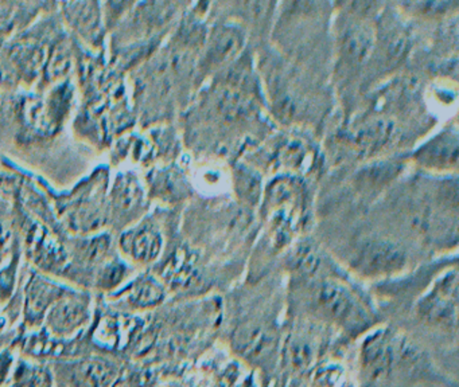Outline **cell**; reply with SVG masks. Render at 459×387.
Segmentation results:
<instances>
[{
  "label": "cell",
  "mask_w": 459,
  "mask_h": 387,
  "mask_svg": "<svg viewBox=\"0 0 459 387\" xmlns=\"http://www.w3.org/2000/svg\"><path fill=\"white\" fill-rule=\"evenodd\" d=\"M119 246L131 262L150 265L162 254L165 239L154 220L143 219L122 234Z\"/></svg>",
  "instance_id": "8992f818"
},
{
  "label": "cell",
  "mask_w": 459,
  "mask_h": 387,
  "mask_svg": "<svg viewBox=\"0 0 459 387\" xmlns=\"http://www.w3.org/2000/svg\"><path fill=\"white\" fill-rule=\"evenodd\" d=\"M111 255V236L106 234L80 239L74 246L76 265L82 269L90 268L92 274Z\"/></svg>",
  "instance_id": "5bb4252c"
},
{
  "label": "cell",
  "mask_w": 459,
  "mask_h": 387,
  "mask_svg": "<svg viewBox=\"0 0 459 387\" xmlns=\"http://www.w3.org/2000/svg\"><path fill=\"white\" fill-rule=\"evenodd\" d=\"M143 190L133 174L117 176L111 194L112 218L117 223H128L143 209Z\"/></svg>",
  "instance_id": "8fae6325"
},
{
  "label": "cell",
  "mask_w": 459,
  "mask_h": 387,
  "mask_svg": "<svg viewBox=\"0 0 459 387\" xmlns=\"http://www.w3.org/2000/svg\"><path fill=\"white\" fill-rule=\"evenodd\" d=\"M410 40L407 32L399 24H389L384 31L381 43L377 46V54H381L380 64L392 67L399 64L408 51Z\"/></svg>",
  "instance_id": "2e32d148"
},
{
  "label": "cell",
  "mask_w": 459,
  "mask_h": 387,
  "mask_svg": "<svg viewBox=\"0 0 459 387\" xmlns=\"http://www.w3.org/2000/svg\"><path fill=\"white\" fill-rule=\"evenodd\" d=\"M246 42V34L236 24L222 23L214 27L206 46L204 64L206 70H216L236 58Z\"/></svg>",
  "instance_id": "ba28073f"
},
{
  "label": "cell",
  "mask_w": 459,
  "mask_h": 387,
  "mask_svg": "<svg viewBox=\"0 0 459 387\" xmlns=\"http://www.w3.org/2000/svg\"><path fill=\"white\" fill-rule=\"evenodd\" d=\"M458 274L455 269L437 280L431 289L418 301L416 312L421 322L439 330H456Z\"/></svg>",
  "instance_id": "7a4b0ae2"
},
{
  "label": "cell",
  "mask_w": 459,
  "mask_h": 387,
  "mask_svg": "<svg viewBox=\"0 0 459 387\" xmlns=\"http://www.w3.org/2000/svg\"><path fill=\"white\" fill-rule=\"evenodd\" d=\"M91 314L90 296L69 289L53 304L44 322L56 338H72L90 322Z\"/></svg>",
  "instance_id": "277c9868"
},
{
  "label": "cell",
  "mask_w": 459,
  "mask_h": 387,
  "mask_svg": "<svg viewBox=\"0 0 459 387\" xmlns=\"http://www.w3.org/2000/svg\"><path fill=\"white\" fill-rule=\"evenodd\" d=\"M130 274L131 268L128 263L117 255H111L93 273V287L101 292H117Z\"/></svg>",
  "instance_id": "9a60e30c"
},
{
  "label": "cell",
  "mask_w": 459,
  "mask_h": 387,
  "mask_svg": "<svg viewBox=\"0 0 459 387\" xmlns=\"http://www.w3.org/2000/svg\"><path fill=\"white\" fill-rule=\"evenodd\" d=\"M311 387H353L348 382L345 368L340 365H322L313 375Z\"/></svg>",
  "instance_id": "ac0fdd59"
},
{
  "label": "cell",
  "mask_w": 459,
  "mask_h": 387,
  "mask_svg": "<svg viewBox=\"0 0 459 387\" xmlns=\"http://www.w3.org/2000/svg\"><path fill=\"white\" fill-rule=\"evenodd\" d=\"M52 378L44 368L25 366L21 367L15 376V383L12 387H50Z\"/></svg>",
  "instance_id": "d6986e66"
},
{
  "label": "cell",
  "mask_w": 459,
  "mask_h": 387,
  "mask_svg": "<svg viewBox=\"0 0 459 387\" xmlns=\"http://www.w3.org/2000/svg\"><path fill=\"white\" fill-rule=\"evenodd\" d=\"M66 18L69 23L87 40L98 39L100 30V15L96 3H74L66 4Z\"/></svg>",
  "instance_id": "e0dca14e"
},
{
  "label": "cell",
  "mask_w": 459,
  "mask_h": 387,
  "mask_svg": "<svg viewBox=\"0 0 459 387\" xmlns=\"http://www.w3.org/2000/svg\"><path fill=\"white\" fill-rule=\"evenodd\" d=\"M112 297L130 311H150L165 301L166 288L152 274H141L123 289H117Z\"/></svg>",
  "instance_id": "52a82bcc"
},
{
  "label": "cell",
  "mask_w": 459,
  "mask_h": 387,
  "mask_svg": "<svg viewBox=\"0 0 459 387\" xmlns=\"http://www.w3.org/2000/svg\"><path fill=\"white\" fill-rule=\"evenodd\" d=\"M321 344V338H316L310 328L292 332L286 343L287 360L297 370H305L310 367L318 357Z\"/></svg>",
  "instance_id": "4fadbf2b"
},
{
  "label": "cell",
  "mask_w": 459,
  "mask_h": 387,
  "mask_svg": "<svg viewBox=\"0 0 459 387\" xmlns=\"http://www.w3.org/2000/svg\"><path fill=\"white\" fill-rule=\"evenodd\" d=\"M313 304L318 317L345 332H364L375 322L367 303L342 280H321L314 288Z\"/></svg>",
  "instance_id": "6da1fadb"
},
{
  "label": "cell",
  "mask_w": 459,
  "mask_h": 387,
  "mask_svg": "<svg viewBox=\"0 0 459 387\" xmlns=\"http://www.w3.org/2000/svg\"><path fill=\"white\" fill-rule=\"evenodd\" d=\"M341 69L353 73L367 64L375 45V30L361 18L346 22L338 34Z\"/></svg>",
  "instance_id": "5b68a950"
},
{
  "label": "cell",
  "mask_w": 459,
  "mask_h": 387,
  "mask_svg": "<svg viewBox=\"0 0 459 387\" xmlns=\"http://www.w3.org/2000/svg\"><path fill=\"white\" fill-rule=\"evenodd\" d=\"M394 137V125L386 118H372L351 131V145L361 156L380 152Z\"/></svg>",
  "instance_id": "7c38bea8"
},
{
  "label": "cell",
  "mask_w": 459,
  "mask_h": 387,
  "mask_svg": "<svg viewBox=\"0 0 459 387\" xmlns=\"http://www.w3.org/2000/svg\"><path fill=\"white\" fill-rule=\"evenodd\" d=\"M407 254L402 247L386 239L364 242L351 260L354 271L365 277H384L405 268Z\"/></svg>",
  "instance_id": "3957f363"
},
{
  "label": "cell",
  "mask_w": 459,
  "mask_h": 387,
  "mask_svg": "<svg viewBox=\"0 0 459 387\" xmlns=\"http://www.w3.org/2000/svg\"><path fill=\"white\" fill-rule=\"evenodd\" d=\"M240 172V176L238 177V185L240 188V193L246 195V198L249 199V201H256L260 188L259 177L247 171Z\"/></svg>",
  "instance_id": "ffe728a7"
},
{
  "label": "cell",
  "mask_w": 459,
  "mask_h": 387,
  "mask_svg": "<svg viewBox=\"0 0 459 387\" xmlns=\"http://www.w3.org/2000/svg\"><path fill=\"white\" fill-rule=\"evenodd\" d=\"M15 263H10L4 271H0V303L12 295L14 288Z\"/></svg>",
  "instance_id": "44dd1931"
},
{
  "label": "cell",
  "mask_w": 459,
  "mask_h": 387,
  "mask_svg": "<svg viewBox=\"0 0 459 387\" xmlns=\"http://www.w3.org/2000/svg\"><path fill=\"white\" fill-rule=\"evenodd\" d=\"M416 161L426 168L450 169L458 161V132L445 129L421 145L415 153Z\"/></svg>",
  "instance_id": "9c48e42d"
},
{
  "label": "cell",
  "mask_w": 459,
  "mask_h": 387,
  "mask_svg": "<svg viewBox=\"0 0 459 387\" xmlns=\"http://www.w3.org/2000/svg\"><path fill=\"white\" fill-rule=\"evenodd\" d=\"M69 289L45 279L42 276H33L26 287L25 317L29 324H39L44 322L48 311L53 304L63 297Z\"/></svg>",
  "instance_id": "30bf717a"
},
{
  "label": "cell",
  "mask_w": 459,
  "mask_h": 387,
  "mask_svg": "<svg viewBox=\"0 0 459 387\" xmlns=\"http://www.w3.org/2000/svg\"><path fill=\"white\" fill-rule=\"evenodd\" d=\"M248 387H252V386H248Z\"/></svg>",
  "instance_id": "7402d4cb"
}]
</instances>
